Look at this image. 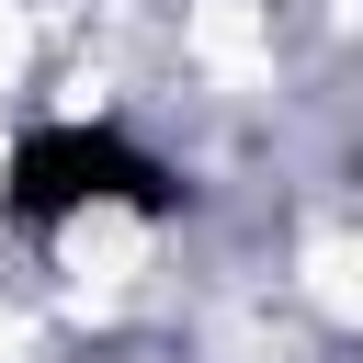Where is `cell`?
<instances>
[{"label":"cell","instance_id":"cell-1","mask_svg":"<svg viewBox=\"0 0 363 363\" xmlns=\"http://www.w3.org/2000/svg\"><path fill=\"white\" fill-rule=\"evenodd\" d=\"M193 204V182H182V159H159L136 125H113V113H34V125H11V147H0V227L11 238H68V227H102V216H136V227H159V216H182Z\"/></svg>","mask_w":363,"mask_h":363}]
</instances>
